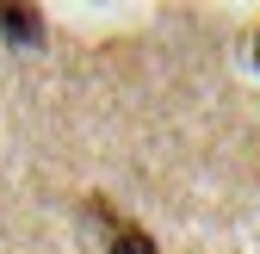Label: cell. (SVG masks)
<instances>
[{"instance_id": "1", "label": "cell", "mask_w": 260, "mask_h": 254, "mask_svg": "<svg viewBox=\"0 0 260 254\" xmlns=\"http://www.w3.org/2000/svg\"><path fill=\"white\" fill-rule=\"evenodd\" d=\"M87 211H93V224L106 230V254H155L149 230H137V224H130V217H118V211H112L106 199H93Z\"/></svg>"}, {"instance_id": "2", "label": "cell", "mask_w": 260, "mask_h": 254, "mask_svg": "<svg viewBox=\"0 0 260 254\" xmlns=\"http://www.w3.org/2000/svg\"><path fill=\"white\" fill-rule=\"evenodd\" d=\"M0 31H7L19 50H38L44 44V19L31 13V7H13V0H0Z\"/></svg>"}, {"instance_id": "3", "label": "cell", "mask_w": 260, "mask_h": 254, "mask_svg": "<svg viewBox=\"0 0 260 254\" xmlns=\"http://www.w3.org/2000/svg\"><path fill=\"white\" fill-rule=\"evenodd\" d=\"M254 44H260V38H254Z\"/></svg>"}]
</instances>
